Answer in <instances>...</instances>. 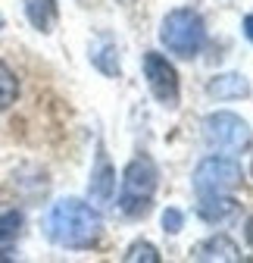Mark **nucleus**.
<instances>
[{
	"instance_id": "f257e3e1",
	"label": "nucleus",
	"mask_w": 253,
	"mask_h": 263,
	"mask_svg": "<svg viewBox=\"0 0 253 263\" xmlns=\"http://www.w3.org/2000/svg\"><path fill=\"white\" fill-rule=\"evenodd\" d=\"M44 235L59 248L85 251L100 241L103 219H100L97 207L85 204L81 197H59L56 204H50V210L44 216Z\"/></svg>"
},
{
	"instance_id": "f03ea898",
	"label": "nucleus",
	"mask_w": 253,
	"mask_h": 263,
	"mask_svg": "<svg viewBox=\"0 0 253 263\" xmlns=\"http://www.w3.org/2000/svg\"><path fill=\"white\" fill-rule=\"evenodd\" d=\"M160 41L172 57L194 60L206 44V25H203L200 13L187 10V7L169 10L163 16V22H160Z\"/></svg>"
},
{
	"instance_id": "7ed1b4c3",
	"label": "nucleus",
	"mask_w": 253,
	"mask_h": 263,
	"mask_svg": "<svg viewBox=\"0 0 253 263\" xmlns=\"http://www.w3.org/2000/svg\"><path fill=\"white\" fill-rule=\"evenodd\" d=\"M156 185H160V170L150 157H135L122 173V191H119V210L125 216H144L150 210V201L156 194Z\"/></svg>"
},
{
	"instance_id": "20e7f679",
	"label": "nucleus",
	"mask_w": 253,
	"mask_h": 263,
	"mask_svg": "<svg viewBox=\"0 0 253 263\" xmlns=\"http://www.w3.org/2000/svg\"><path fill=\"white\" fill-rule=\"evenodd\" d=\"M203 138L209 147L216 151H231V154H241L250 147L253 141V132L250 125L238 116V113H228V110H216L203 119Z\"/></svg>"
},
{
	"instance_id": "39448f33",
	"label": "nucleus",
	"mask_w": 253,
	"mask_h": 263,
	"mask_svg": "<svg viewBox=\"0 0 253 263\" xmlns=\"http://www.w3.org/2000/svg\"><path fill=\"white\" fill-rule=\"evenodd\" d=\"M241 182H244V170L231 157H206L194 170V191L197 194H228Z\"/></svg>"
},
{
	"instance_id": "423d86ee",
	"label": "nucleus",
	"mask_w": 253,
	"mask_h": 263,
	"mask_svg": "<svg viewBox=\"0 0 253 263\" xmlns=\"http://www.w3.org/2000/svg\"><path fill=\"white\" fill-rule=\"evenodd\" d=\"M144 79H147L150 94H153L166 110H175V107H178V97H181L178 72H175V66H172L163 53H156V50H147V53H144Z\"/></svg>"
},
{
	"instance_id": "0eeeda50",
	"label": "nucleus",
	"mask_w": 253,
	"mask_h": 263,
	"mask_svg": "<svg viewBox=\"0 0 253 263\" xmlns=\"http://www.w3.org/2000/svg\"><path fill=\"white\" fill-rule=\"evenodd\" d=\"M88 194L94 204H113V194H116V170L103 151V144H97V160H94V170H91V182H88Z\"/></svg>"
},
{
	"instance_id": "6e6552de",
	"label": "nucleus",
	"mask_w": 253,
	"mask_h": 263,
	"mask_svg": "<svg viewBox=\"0 0 253 263\" xmlns=\"http://www.w3.org/2000/svg\"><path fill=\"white\" fill-rule=\"evenodd\" d=\"M235 213H238V201L228 194H200L197 201V216L209 226H222L235 219Z\"/></svg>"
},
{
	"instance_id": "1a4fd4ad",
	"label": "nucleus",
	"mask_w": 253,
	"mask_h": 263,
	"mask_svg": "<svg viewBox=\"0 0 253 263\" xmlns=\"http://www.w3.org/2000/svg\"><path fill=\"white\" fill-rule=\"evenodd\" d=\"M191 257L200 260V263H209V260H241V248L228 235H209V238H203L191 251Z\"/></svg>"
},
{
	"instance_id": "9d476101",
	"label": "nucleus",
	"mask_w": 253,
	"mask_h": 263,
	"mask_svg": "<svg viewBox=\"0 0 253 263\" xmlns=\"http://www.w3.org/2000/svg\"><path fill=\"white\" fill-rule=\"evenodd\" d=\"M206 94L216 101H241V97H250V82L241 72H222L206 85Z\"/></svg>"
},
{
	"instance_id": "9b49d317",
	"label": "nucleus",
	"mask_w": 253,
	"mask_h": 263,
	"mask_svg": "<svg viewBox=\"0 0 253 263\" xmlns=\"http://www.w3.org/2000/svg\"><path fill=\"white\" fill-rule=\"evenodd\" d=\"M22 10H25V19L31 22V28H38L41 35H50L59 22L56 0H22Z\"/></svg>"
},
{
	"instance_id": "f8f14e48",
	"label": "nucleus",
	"mask_w": 253,
	"mask_h": 263,
	"mask_svg": "<svg viewBox=\"0 0 253 263\" xmlns=\"http://www.w3.org/2000/svg\"><path fill=\"white\" fill-rule=\"evenodd\" d=\"M91 63L97 66V69L103 76H119L122 72V66H119V50L110 38H100V41H94L91 44Z\"/></svg>"
},
{
	"instance_id": "ddd939ff",
	"label": "nucleus",
	"mask_w": 253,
	"mask_h": 263,
	"mask_svg": "<svg viewBox=\"0 0 253 263\" xmlns=\"http://www.w3.org/2000/svg\"><path fill=\"white\" fill-rule=\"evenodd\" d=\"M19 101V79L10 66L0 60V110H10Z\"/></svg>"
},
{
	"instance_id": "4468645a",
	"label": "nucleus",
	"mask_w": 253,
	"mask_h": 263,
	"mask_svg": "<svg viewBox=\"0 0 253 263\" xmlns=\"http://www.w3.org/2000/svg\"><path fill=\"white\" fill-rule=\"evenodd\" d=\"M22 213L19 210H4L0 213V241H13L22 232Z\"/></svg>"
},
{
	"instance_id": "2eb2a0df",
	"label": "nucleus",
	"mask_w": 253,
	"mask_h": 263,
	"mask_svg": "<svg viewBox=\"0 0 253 263\" xmlns=\"http://www.w3.org/2000/svg\"><path fill=\"white\" fill-rule=\"evenodd\" d=\"M125 263H138V260H147V263H160V251H156L150 241H135L122 257Z\"/></svg>"
},
{
	"instance_id": "dca6fc26",
	"label": "nucleus",
	"mask_w": 253,
	"mask_h": 263,
	"mask_svg": "<svg viewBox=\"0 0 253 263\" xmlns=\"http://www.w3.org/2000/svg\"><path fill=\"white\" fill-rule=\"evenodd\" d=\"M181 229H184V213H181V210H175V207H169V210L163 213V232L178 235Z\"/></svg>"
},
{
	"instance_id": "f3484780",
	"label": "nucleus",
	"mask_w": 253,
	"mask_h": 263,
	"mask_svg": "<svg viewBox=\"0 0 253 263\" xmlns=\"http://www.w3.org/2000/svg\"><path fill=\"white\" fill-rule=\"evenodd\" d=\"M244 35H247V41L253 44V13H250V16L244 19Z\"/></svg>"
},
{
	"instance_id": "a211bd4d",
	"label": "nucleus",
	"mask_w": 253,
	"mask_h": 263,
	"mask_svg": "<svg viewBox=\"0 0 253 263\" xmlns=\"http://www.w3.org/2000/svg\"><path fill=\"white\" fill-rule=\"evenodd\" d=\"M244 238H247V245L253 248V216L247 219V226H244Z\"/></svg>"
},
{
	"instance_id": "6ab92c4d",
	"label": "nucleus",
	"mask_w": 253,
	"mask_h": 263,
	"mask_svg": "<svg viewBox=\"0 0 253 263\" xmlns=\"http://www.w3.org/2000/svg\"><path fill=\"white\" fill-rule=\"evenodd\" d=\"M0 260H10V254H4V251H0Z\"/></svg>"
},
{
	"instance_id": "aec40b11",
	"label": "nucleus",
	"mask_w": 253,
	"mask_h": 263,
	"mask_svg": "<svg viewBox=\"0 0 253 263\" xmlns=\"http://www.w3.org/2000/svg\"><path fill=\"white\" fill-rule=\"evenodd\" d=\"M0 28H4V16H0Z\"/></svg>"
},
{
	"instance_id": "412c9836",
	"label": "nucleus",
	"mask_w": 253,
	"mask_h": 263,
	"mask_svg": "<svg viewBox=\"0 0 253 263\" xmlns=\"http://www.w3.org/2000/svg\"><path fill=\"white\" fill-rule=\"evenodd\" d=\"M250 173H253V166H250Z\"/></svg>"
}]
</instances>
